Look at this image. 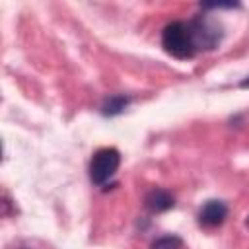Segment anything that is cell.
<instances>
[{
	"mask_svg": "<svg viewBox=\"0 0 249 249\" xmlns=\"http://www.w3.org/2000/svg\"><path fill=\"white\" fill-rule=\"evenodd\" d=\"M245 224H247V226H249V216H247V222H245Z\"/></svg>",
	"mask_w": 249,
	"mask_h": 249,
	"instance_id": "cell-10",
	"label": "cell"
},
{
	"mask_svg": "<svg viewBox=\"0 0 249 249\" xmlns=\"http://www.w3.org/2000/svg\"><path fill=\"white\" fill-rule=\"evenodd\" d=\"M173 206H175V196L165 189H152L144 196V208L148 212H152V214L165 212V210H169Z\"/></svg>",
	"mask_w": 249,
	"mask_h": 249,
	"instance_id": "cell-5",
	"label": "cell"
},
{
	"mask_svg": "<svg viewBox=\"0 0 249 249\" xmlns=\"http://www.w3.org/2000/svg\"><path fill=\"white\" fill-rule=\"evenodd\" d=\"M183 247V239L179 235H163L152 241L150 249H181Z\"/></svg>",
	"mask_w": 249,
	"mask_h": 249,
	"instance_id": "cell-7",
	"label": "cell"
},
{
	"mask_svg": "<svg viewBox=\"0 0 249 249\" xmlns=\"http://www.w3.org/2000/svg\"><path fill=\"white\" fill-rule=\"evenodd\" d=\"M235 2H204L202 8H235Z\"/></svg>",
	"mask_w": 249,
	"mask_h": 249,
	"instance_id": "cell-8",
	"label": "cell"
},
{
	"mask_svg": "<svg viewBox=\"0 0 249 249\" xmlns=\"http://www.w3.org/2000/svg\"><path fill=\"white\" fill-rule=\"evenodd\" d=\"M161 45L163 49L175 58H193L196 47L193 43L189 25L185 21H171L161 31Z\"/></svg>",
	"mask_w": 249,
	"mask_h": 249,
	"instance_id": "cell-1",
	"label": "cell"
},
{
	"mask_svg": "<svg viewBox=\"0 0 249 249\" xmlns=\"http://www.w3.org/2000/svg\"><path fill=\"white\" fill-rule=\"evenodd\" d=\"M189 31H191V37H193V43L198 49H214L220 39H222V31H220V25L204 16H196L193 18L189 23Z\"/></svg>",
	"mask_w": 249,
	"mask_h": 249,
	"instance_id": "cell-3",
	"label": "cell"
},
{
	"mask_svg": "<svg viewBox=\"0 0 249 249\" xmlns=\"http://www.w3.org/2000/svg\"><path fill=\"white\" fill-rule=\"evenodd\" d=\"M239 88H249V76H247L245 80H241V82H239Z\"/></svg>",
	"mask_w": 249,
	"mask_h": 249,
	"instance_id": "cell-9",
	"label": "cell"
},
{
	"mask_svg": "<svg viewBox=\"0 0 249 249\" xmlns=\"http://www.w3.org/2000/svg\"><path fill=\"white\" fill-rule=\"evenodd\" d=\"M228 216V206L222 200H208L204 206L198 210V222L206 228L220 226Z\"/></svg>",
	"mask_w": 249,
	"mask_h": 249,
	"instance_id": "cell-4",
	"label": "cell"
},
{
	"mask_svg": "<svg viewBox=\"0 0 249 249\" xmlns=\"http://www.w3.org/2000/svg\"><path fill=\"white\" fill-rule=\"evenodd\" d=\"M130 103V97L128 95H111L103 101L101 105V113L105 117H115V115H121Z\"/></svg>",
	"mask_w": 249,
	"mask_h": 249,
	"instance_id": "cell-6",
	"label": "cell"
},
{
	"mask_svg": "<svg viewBox=\"0 0 249 249\" xmlns=\"http://www.w3.org/2000/svg\"><path fill=\"white\" fill-rule=\"evenodd\" d=\"M121 165V152L117 148H101L93 154L89 161V179L95 185L109 181Z\"/></svg>",
	"mask_w": 249,
	"mask_h": 249,
	"instance_id": "cell-2",
	"label": "cell"
}]
</instances>
